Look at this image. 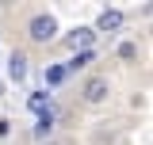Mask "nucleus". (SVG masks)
Here are the masks:
<instances>
[{
    "label": "nucleus",
    "instance_id": "9d476101",
    "mask_svg": "<svg viewBox=\"0 0 153 145\" xmlns=\"http://www.w3.org/2000/svg\"><path fill=\"white\" fill-rule=\"evenodd\" d=\"M8 130H12V122H8V118H0V138H8Z\"/></svg>",
    "mask_w": 153,
    "mask_h": 145
},
{
    "label": "nucleus",
    "instance_id": "20e7f679",
    "mask_svg": "<svg viewBox=\"0 0 153 145\" xmlns=\"http://www.w3.org/2000/svg\"><path fill=\"white\" fill-rule=\"evenodd\" d=\"M92 42H96V31H92V27H76L73 35H69V46H73V50H76V46H80V50H88Z\"/></svg>",
    "mask_w": 153,
    "mask_h": 145
},
{
    "label": "nucleus",
    "instance_id": "7ed1b4c3",
    "mask_svg": "<svg viewBox=\"0 0 153 145\" xmlns=\"http://www.w3.org/2000/svg\"><path fill=\"white\" fill-rule=\"evenodd\" d=\"M119 27H123V12L107 8V12H100V19H96L92 31H119Z\"/></svg>",
    "mask_w": 153,
    "mask_h": 145
},
{
    "label": "nucleus",
    "instance_id": "1a4fd4ad",
    "mask_svg": "<svg viewBox=\"0 0 153 145\" xmlns=\"http://www.w3.org/2000/svg\"><path fill=\"white\" fill-rule=\"evenodd\" d=\"M27 107H31V111H38V115H42V111H50V95H46V92H31Z\"/></svg>",
    "mask_w": 153,
    "mask_h": 145
},
{
    "label": "nucleus",
    "instance_id": "f257e3e1",
    "mask_svg": "<svg viewBox=\"0 0 153 145\" xmlns=\"http://www.w3.org/2000/svg\"><path fill=\"white\" fill-rule=\"evenodd\" d=\"M27 35L35 38V42H54L57 38V19L46 16V12H38V16H31V23H27Z\"/></svg>",
    "mask_w": 153,
    "mask_h": 145
},
{
    "label": "nucleus",
    "instance_id": "423d86ee",
    "mask_svg": "<svg viewBox=\"0 0 153 145\" xmlns=\"http://www.w3.org/2000/svg\"><path fill=\"white\" fill-rule=\"evenodd\" d=\"M8 76H12V80H23V76H27V57L19 54H12V61H8Z\"/></svg>",
    "mask_w": 153,
    "mask_h": 145
},
{
    "label": "nucleus",
    "instance_id": "39448f33",
    "mask_svg": "<svg viewBox=\"0 0 153 145\" xmlns=\"http://www.w3.org/2000/svg\"><path fill=\"white\" fill-rule=\"evenodd\" d=\"M92 50H76L73 57H69V61H61V65H65V72H76V69H84V65H88V61H92Z\"/></svg>",
    "mask_w": 153,
    "mask_h": 145
},
{
    "label": "nucleus",
    "instance_id": "f03ea898",
    "mask_svg": "<svg viewBox=\"0 0 153 145\" xmlns=\"http://www.w3.org/2000/svg\"><path fill=\"white\" fill-rule=\"evenodd\" d=\"M80 95H84L88 103H103V99L111 95V88H107V80H103V76H88V80H84V88H80Z\"/></svg>",
    "mask_w": 153,
    "mask_h": 145
},
{
    "label": "nucleus",
    "instance_id": "6e6552de",
    "mask_svg": "<svg viewBox=\"0 0 153 145\" xmlns=\"http://www.w3.org/2000/svg\"><path fill=\"white\" fill-rule=\"evenodd\" d=\"M65 76H69V72H65V65H61V61H57V65H50V69L42 72V80H46V84H50V88H54V84H61V80H65Z\"/></svg>",
    "mask_w": 153,
    "mask_h": 145
},
{
    "label": "nucleus",
    "instance_id": "0eeeda50",
    "mask_svg": "<svg viewBox=\"0 0 153 145\" xmlns=\"http://www.w3.org/2000/svg\"><path fill=\"white\" fill-rule=\"evenodd\" d=\"M50 130H54V111H42L35 122V138H50Z\"/></svg>",
    "mask_w": 153,
    "mask_h": 145
}]
</instances>
